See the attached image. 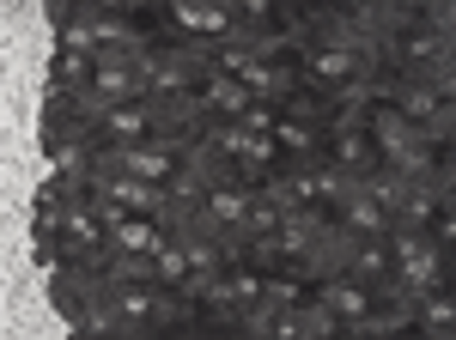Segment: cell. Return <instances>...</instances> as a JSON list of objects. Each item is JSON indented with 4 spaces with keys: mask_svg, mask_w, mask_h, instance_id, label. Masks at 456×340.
I'll return each instance as SVG.
<instances>
[{
    "mask_svg": "<svg viewBox=\"0 0 456 340\" xmlns=\"http://www.w3.org/2000/svg\"><path fill=\"white\" fill-rule=\"evenodd\" d=\"M384 249H389V286H402L408 298H420L432 286H451V249H438L420 225H389Z\"/></svg>",
    "mask_w": 456,
    "mask_h": 340,
    "instance_id": "1",
    "label": "cell"
},
{
    "mask_svg": "<svg viewBox=\"0 0 456 340\" xmlns=\"http://www.w3.org/2000/svg\"><path fill=\"white\" fill-rule=\"evenodd\" d=\"M159 31L165 43H225L238 36V12L225 0H171L159 6Z\"/></svg>",
    "mask_w": 456,
    "mask_h": 340,
    "instance_id": "2",
    "label": "cell"
},
{
    "mask_svg": "<svg viewBox=\"0 0 456 340\" xmlns=\"http://www.w3.org/2000/svg\"><path fill=\"white\" fill-rule=\"evenodd\" d=\"M152 103V140L159 146H189V140L208 134V109H201V98L195 92H176V98H146Z\"/></svg>",
    "mask_w": 456,
    "mask_h": 340,
    "instance_id": "3",
    "label": "cell"
},
{
    "mask_svg": "<svg viewBox=\"0 0 456 340\" xmlns=\"http://www.w3.org/2000/svg\"><path fill=\"white\" fill-rule=\"evenodd\" d=\"M371 68L365 55H347V49H305L298 55V73H305V92L316 98H335V92H347L359 73Z\"/></svg>",
    "mask_w": 456,
    "mask_h": 340,
    "instance_id": "4",
    "label": "cell"
},
{
    "mask_svg": "<svg viewBox=\"0 0 456 340\" xmlns=\"http://www.w3.org/2000/svg\"><path fill=\"white\" fill-rule=\"evenodd\" d=\"M104 298H110V310L122 316V340L152 335V298H159V279H116V273H104Z\"/></svg>",
    "mask_w": 456,
    "mask_h": 340,
    "instance_id": "5",
    "label": "cell"
},
{
    "mask_svg": "<svg viewBox=\"0 0 456 340\" xmlns=\"http://www.w3.org/2000/svg\"><path fill=\"white\" fill-rule=\"evenodd\" d=\"M311 298L329 310V316L341 322V335H347L353 322L378 304V286H359V279H347V273H329V279H316V286H311Z\"/></svg>",
    "mask_w": 456,
    "mask_h": 340,
    "instance_id": "6",
    "label": "cell"
},
{
    "mask_svg": "<svg viewBox=\"0 0 456 340\" xmlns=\"http://www.w3.org/2000/svg\"><path fill=\"white\" fill-rule=\"evenodd\" d=\"M322 158L341 170V176L359 182V176H371V170H378V146H371L365 128H329V134H322Z\"/></svg>",
    "mask_w": 456,
    "mask_h": 340,
    "instance_id": "7",
    "label": "cell"
},
{
    "mask_svg": "<svg viewBox=\"0 0 456 340\" xmlns=\"http://www.w3.org/2000/svg\"><path fill=\"white\" fill-rule=\"evenodd\" d=\"M152 140V103L128 98L98 116V146H146Z\"/></svg>",
    "mask_w": 456,
    "mask_h": 340,
    "instance_id": "8",
    "label": "cell"
},
{
    "mask_svg": "<svg viewBox=\"0 0 456 340\" xmlns=\"http://www.w3.org/2000/svg\"><path fill=\"white\" fill-rule=\"evenodd\" d=\"M329 219H335V225H347V231H371V238H384L389 225H395V219H389V206L378 201L365 182H347V195L335 201V213H329Z\"/></svg>",
    "mask_w": 456,
    "mask_h": 340,
    "instance_id": "9",
    "label": "cell"
},
{
    "mask_svg": "<svg viewBox=\"0 0 456 340\" xmlns=\"http://www.w3.org/2000/svg\"><path fill=\"white\" fill-rule=\"evenodd\" d=\"M195 98H201V109H208V122H238L249 103H256V92H249L244 79H232V73H213Z\"/></svg>",
    "mask_w": 456,
    "mask_h": 340,
    "instance_id": "10",
    "label": "cell"
},
{
    "mask_svg": "<svg viewBox=\"0 0 456 340\" xmlns=\"http://www.w3.org/2000/svg\"><path fill=\"white\" fill-rule=\"evenodd\" d=\"M176 165H183V152H176V146H159V140H146V146H122V170L141 176V182H159V189L176 176Z\"/></svg>",
    "mask_w": 456,
    "mask_h": 340,
    "instance_id": "11",
    "label": "cell"
},
{
    "mask_svg": "<svg viewBox=\"0 0 456 340\" xmlns=\"http://www.w3.org/2000/svg\"><path fill=\"white\" fill-rule=\"evenodd\" d=\"M98 201L134 206V213H159V206H165V189H159V182H141V176H128V170H116V176L98 182Z\"/></svg>",
    "mask_w": 456,
    "mask_h": 340,
    "instance_id": "12",
    "label": "cell"
},
{
    "mask_svg": "<svg viewBox=\"0 0 456 340\" xmlns=\"http://www.w3.org/2000/svg\"><path fill=\"white\" fill-rule=\"evenodd\" d=\"M414 328H426L432 340H451L456 335V298H451V286H432V292L414 298Z\"/></svg>",
    "mask_w": 456,
    "mask_h": 340,
    "instance_id": "13",
    "label": "cell"
},
{
    "mask_svg": "<svg viewBox=\"0 0 456 340\" xmlns=\"http://www.w3.org/2000/svg\"><path fill=\"white\" fill-rule=\"evenodd\" d=\"M92 68H98V55H86V49H68V43H55V61H49V92H86Z\"/></svg>",
    "mask_w": 456,
    "mask_h": 340,
    "instance_id": "14",
    "label": "cell"
},
{
    "mask_svg": "<svg viewBox=\"0 0 456 340\" xmlns=\"http://www.w3.org/2000/svg\"><path fill=\"white\" fill-rule=\"evenodd\" d=\"M335 335H341V322L316 304V298H305V304H298V335L292 340H335Z\"/></svg>",
    "mask_w": 456,
    "mask_h": 340,
    "instance_id": "15",
    "label": "cell"
}]
</instances>
